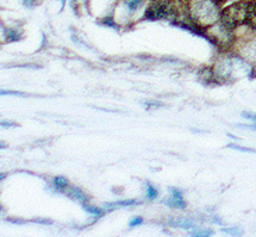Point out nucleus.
Masks as SVG:
<instances>
[{"instance_id":"12","label":"nucleus","mask_w":256,"mask_h":237,"mask_svg":"<svg viewBox=\"0 0 256 237\" xmlns=\"http://www.w3.org/2000/svg\"><path fill=\"white\" fill-rule=\"evenodd\" d=\"M124 3H125V6L129 13H134L138 9L143 6L144 0H124Z\"/></svg>"},{"instance_id":"9","label":"nucleus","mask_w":256,"mask_h":237,"mask_svg":"<svg viewBox=\"0 0 256 237\" xmlns=\"http://www.w3.org/2000/svg\"><path fill=\"white\" fill-rule=\"evenodd\" d=\"M246 24H248L254 31H256V0H250V13H248Z\"/></svg>"},{"instance_id":"28","label":"nucleus","mask_w":256,"mask_h":237,"mask_svg":"<svg viewBox=\"0 0 256 237\" xmlns=\"http://www.w3.org/2000/svg\"><path fill=\"white\" fill-rule=\"evenodd\" d=\"M2 210H3V208H2V205H0V213H2Z\"/></svg>"},{"instance_id":"21","label":"nucleus","mask_w":256,"mask_h":237,"mask_svg":"<svg viewBox=\"0 0 256 237\" xmlns=\"http://www.w3.org/2000/svg\"><path fill=\"white\" fill-rule=\"evenodd\" d=\"M0 126H3V128H12V126H17V124L16 122H8V121H2Z\"/></svg>"},{"instance_id":"19","label":"nucleus","mask_w":256,"mask_h":237,"mask_svg":"<svg viewBox=\"0 0 256 237\" xmlns=\"http://www.w3.org/2000/svg\"><path fill=\"white\" fill-rule=\"evenodd\" d=\"M142 223H143V217H133L130 220V227H136Z\"/></svg>"},{"instance_id":"26","label":"nucleus","mask_w":256,"mask_h":237,"mask_svg":"<svg viewBox=\"0 0 256 237\" xmlns=\"http://www.w3.org/2000/svg\"><path fill=\"white\" fill-rule=\"evenodd\" d=\"M246 128H250V129H252V131H256V125H248Z\"/></svg>"},{"instance_id":"13","label":"nucleus","mask_w":256,"mask_h":237,"mask_svg":"<svg viewBox=\"0 0 256 237\" xmlns=\"http://www.w3.org/2000/svg\"><path fill=\"white\" fill-rule=\"evenodd\" d=\"M6 40L8 42H16L18 41L21 38V34L16 30V28H10V30H6Z\"/></svg>"},{"instance_id":"5","label":"nucleus","mask_w":256,"mask_h":237,"mask_svg":"<svg viewBox=\"0 0 256 237\" xmlns=\"http://www.w3.org/2000/svg\"><path fill=\"white\" fill-rule=\"evenodd\" d=\"M176 17L175 9L171 6V3H161V2H152L146 10V20H171Z\"/></svg>"},{"instance_id":"14","label":"nucleus","mask_w":256,"mask_h":237,"mask_svg":"<svg viewBox=\"0 0 256 237\" xmlns=\"http://www.w3.org/2000/svg\"><path fill=\"white\" fill-rule=\"evenodd\" d=\"M84 209L87 210L88 213H91V215H94L96 217H100L104 215V210L100 209V208H97V206H91V205H84Z\"/></svg>"},{"instance_id":"17","label":"nucleus","mask_w":256,"mask_h":237,"mask_svg":"<svg viewBox=\"0 0 256 237\" xmlns=\"http://www.w3.org/2000/svg\"><path fill=\"white\" fill-rule=\"evenodd\" d=\"M0 96H18V97H26V93L16 90H0Z\"/></svg>"},{"instance_id":"8","label":"nucleus","mask_w":256,"mask_h":237,"mask_svg":"<svg viewBox=\"0 0 256 237\" xmlns=\"http://www.w3.org/2000/svg\"><path fill=\"white\" fill-rule=\"evenodd\" d=\"M241 55L245 58L246 61L250 62H256V41H252L246 44L242 49H241Z\"/></svg>"},{"instance_id":"16","label":"nucleus","mask_w":256,"mask_h":237,"mask_svg":"<svg viewBox=\"0 0 256 237\" xmlns=\"http://www.w3.org/2000/svg\"><path fill=\"white\" fill-rule=\"evenodd\" d=\"M171 223H174V226H178V227H185V229H190L194 227V224L188 220H182V219H178V220H171Z\"/></svg>"},{"instance_id":"1","label":"nucleus","mask_w":256,"mask_h":237,"mask_svg":"<svg viewBox=\"0 0 256 237\" xmlns=\"http://www.w3.org/2000/svg\"><path fill=\"white\" fill-rule=\"evenodd\" d=\"M213 72L216 80L231 82L242 77H252L254 68L245 58L241 56H222L216 62Z\"/></svg>"},{"instance_id":"23","label":"nucleus","mask_w":256,"mask_h":237,"mask_svg":"<svg viewBox=\"0 0 256 237\" xmlns=\"http://www.w3.org/2000/svg\"><path fill=\"white\" fill-rule=\"evenodd\" d=\"M152 2H161V3H172L174 0H152Z\"/></svg>"},{"instance_id":"4","label":"nucleus","mask_w":256,"mask_h":237,"mask_svg":"<svg viewBox=\"0 0 256 237\" xmlns=\"http://www.w3.org/2000/svg\"><path fill=\"white\" fill-rule=\"evenodd\" d=\"M234 30L226 27L222 21H217L214 26L210 27V42H213L217 47H222V48H231L232 44L236 41V37L232 34Z\"/></svg>"},{"instance_id":"18","label":"nucleus","mask_w":256,"mask_h":237,"mask_svg":"<svg viewBox=\"0 0 256 237\" xmlns=\"http://www.w3.org/2000/svg\"><path fill=\"white\" fill-rule=\"evenodd\" d=\"M194 236H212L213 234V230L210 229H198V230L192 231Z\"/></svg>"},{"instance_id":"11","label":"nucleus","mask_w":256,"mask_h":237,"mask_svg":"<svg viewBox=\"0 0 256 237\" xmlns=\"http://www.w3.org/2000/svg\"><path fill=\"white\" fill-rule=\"evenodd\" d=\"M54 187H55V189H58V191H60V192H64L66 189H68V187H69V181L64 178V177H55L54 178Z\"/></svg>"},{"instance_id":"24","label":"nucleus","mask_w":256,"mask_h":237,"mask_svg":"<svg viewBox=\"0 0 256 237\" xmlns=\"http://www.w3.org/2000/svg\"><path fill=\"white\" fill-rule=\"evenodd\" d=\"M6 177H7L6 173H0V182L3 181V180H4V178H6Z\"/></svg>"},{"instance_id":"25","label":"nucleus","mask_w":256,"mask_h":237,"mask_svg":"<svg viewBox=\"0 0 256 237\" xmlns=\"http://www.w3.org/2000/svg\"><path fill=\"white\" fill-rule=\"evenodd\" d=\"M7 145L6 143H4V142H2V140H0V149H4V147H6Z\"/></svg>"},{"instance_id":"20","label":"nucleus","mask_w":256,"mask_h":237,"mask_svg":"<svg viewBox=\"0 0 256 237\" xmlns=\"http://www.w3.org/2000/svg\"><path fill=\"white\" fill-rule=\"evenodd\" d=\"M242 117L244 118H246V119H250V121H254V122H256V114H252V112H244L242 114Z\"/></svg>"},{"instance_id":"2","label":"nucleus","mask_w":256,"mask_h":237,"mask_svg":"<svg viewBox=\"0 0 256 237\" xmlns=\"http://www.w3.org/2000/svg\"><path fill=\"white\" fill-rule=\"evenodd\" d=\"M220 7L216 0H189L188 19L202 28H208L220 21Z\"/></svg>"},{"instance_id":"3","label":"nucleus","mask_w":256,"mask_h":237,"mask_svg":"<svg viewBox=\"0 0 256 237\" xmlns=\"http://www.w3.org/2000/svg\"><path fill=\"white\" fill-rule=\"evenodd\" d=\"M248 13H250V2L241 0V2L232 3L228 7H226L224 10H222L220 21L226 27L236 30V28L246 24Z\"/></svg>"},{"instance_id":"22","label":"nucleus","mask_w":256,"mask_h":237,"mask_svg":"<svg viewBox=\"0 0 256 237\" xmlns=\"http://www.w3.org/2000/svg\"><path fill=\"white\" fill-rule=\"evenodd\" d=\"M224 233H230V234H241L240 229H222Z\"/></svg>"},{"instance_id":"15","label":"nucleus","mask_w":256,"mask_h":237,"mask_svg":"<svg viewBox=\"0 0 256 237\" xmlns=\"http://www.w3.org/2000/svg\"><path fill=\"white\" fill-rule=\"evenodd\" d=\"M157 196H158V191H157V188H156V187H152V184H148V182H147V198L152 201V199H156Z\"/></svg>"},{"instance_id":"27","label":"nucleus","mask_w":256,"mask_h":237,"mask_svg":"<svg viewBox=\"0 0 256 237\" xmlns=\"http://www.w3.org/2000/svg\"><path fill=\"white\" fill-rule=\"evenodd\" d=\"M216 2H217V3H218V5H220V3H224V2H226V0H216Z\"/></svg>"},{"instance_id":"6","label":"nucleus","mask_w":256,"mask_h":237,"mask_svg":"<svg viewBox=\"0 0 256 237\" xmlns=\"http://www.w3.org/2000/svg\"><path fill=\"white\" fill-rule=\"evenodd\" d=\"M170 194H171V196H170V198H168V199L166 201V203L168 205V206H172V208H180V209H184V208L186 206L185 199H184L182 192H180V189L170 188Z\"/></svg>"},{"instance_id":"10","label":"nucleus","mask_w":256,"mask_h":237,"mask_svg":"<svg viewBox=\"0 0 256 237\" xmlns=\"http://www.w3.org/2000/svg\"><path fill=\"white\" fill-rule=\"evenodd\" d=\"M136 199H126V201H118V202H111L106 203L105 209L106 210H114L118 209V208H125V206H132V205H138Z\"/></svg>"},{"instance_id":"7","label":"nucleus","mask_w":256,"mask_h":237,"mask_svg":"<svg viewBox=\"0 0 256 237\" xmlns=\"http://www.w3.org/2000/svg\"><path fill=\"white\" fill-rule=\"evenodd\" d=\"M68 195L72 198V199H76L77 202H82L83 205L88 202V196L84 194V191H82L80 188H76V187H70L64 191Z\"/></svg>"}]
</instances>
